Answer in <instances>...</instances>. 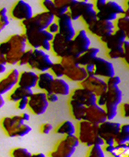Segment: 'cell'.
<instances>
[{"label":"cell","instance_id":"cell-1","mask_svg":"<svg viewBox=\"0 0 129 157\" xmlns=\"http://www.w3.org/2000/svg\"><path fill=\"white\" fill-rule=\"evenodd\" d=\"M27 41L25 35L12 34L7 40L0 43V49L6 57V62L9 65H18V62L22 54L27 50Z\"/></svg>","mask_w":129,"mask_h":157},{"label":"cell","instance_id":"cell-2","mask_svg":"<svg viewBox=\"0 0 129 157\" xmlns=\"http://www.w3.org/2000/svg\"><path fill=\"white\" fill-rule=\"evenodd\" d=\"M123 101V93L118 86L108 87L106 92L97 96L96 104L102 106L106 112L107 120H112L117 116L119 105Z\"/></svg>","mask_w":129,"mask_h":157},{"label":"cell","instance_id":"cell-3","mask_svg":"<svg viewBox=\"0 0 129 157\" xmlns=\"http://www.w3.org/2000/svg\"><path fill=\"white\" fill-rule=\"evenodd\" d=\"M76 136L79 143L90 147L92 145H104L103 140L98 132V125L92 124L87 120H81L77 123Z\"/></svg>","mask_w":129,"mask_h":157},{"label":"cell","instance_id":"cell-4","mask_svg":"<svg viewBox=\"0 0 129 157\" xmlns=\"http://www.w3.org/2000/svg\"><path fill=\"white\" fill-rule=\"evenodd\" d=\"M64 68V78H68V80L74 82H81L84 81L88 76L87 70L85 67H82L78 64L77 57L68 56L66 57L60 58L59 61Z\"/></svg>","mask_w":129,"mask_h":157},{"label":"cell","instance_id":"cell-5","mask_svg":"<svg viewBox=\"0 0 129 157\" xmlns=\"http://www.w3.org/2000/svg\"><path fill=\"white\" fill-rule=\"evenodd\" d=\"M126 41V36L123 32L115 30L110 36L104 39L101 43L107 49V56L110 59H119L123 56V44Z\"/></svg>","mask_w":129,"mask_h":157},{"label":"cell","instance_id":"cell-6","mask_svg":"<svg viewBox=\"0 0 129 157\" xmlns=\"http://www.w3.org/2000/svg\"><path fill=\"white\" fill-rule=\"evenodd\" d=\"M27 44L31 49H42L45 52L51 51V41L53 35L47 30L42 31H27L24 32Z\"/></svg>","mask_w":129,"mask_h":157},{"label":"cell","instance_id":"cell-7","mask_svg":"<svg viewBox=\"0 0 129 157\" xmlns=\"http://www.w3.org/2000/svg\"><path fill=\"white\" fill-rule=\"evenodd\" d=\"M79 144L76 135L64 136L48 153V157H72Z\"/></svg>","mask_w":129,"mask_h":157},{"label":"cell","instance_id":"cell-8","mask_svg":"<svg viewBox=\"0 0 129 157\" xmlns=\"http://www.w3.org/2000/svg\"><path fill=\"white\" fill-rule=\"evenodd\" d=\"M88 75H94L102 78H107L115 75L113 64L102 57L96 56L89 65L85 67Z\"/></svg>","mask_w":129,"mask_h":157},{"label":"cell","instance_id":"cell-9","mask_svg":"<svg viewBox=\"0 0 129 157\" xmlns=\"http://www.w3.org/2000/svg\"><path fill=\"white\" fill-rule=\"evenodd\" d=\"M55 21V17L48 12L42 11L33 15L31 18L21 21V26L24 32L27 31H42L47 30L48 26Z\"/></svg>","mask_w":129,"mask_h":157},{"label":"cell","instance_id":"cell-10","mask_svg":"<svg viewBox=\"0 0 129 157\" xmlns=\"http://www.w3.org/2000/svg\"><path fill=\"white\" fill-rule=\"evenodd\" d=\"M53 63V62L51 60L49 55L45 51L42 49H32L27 66L31 70L45 72V71H49Z\"/></svg>","mask_w":129,"mask_h":157},{"label":"cell","instance_id":"cell-11","mask_svg":"<svg viewBox=\"0 0 129 157\" xmlns=\"http://www.w3.org/2000/svg\"><path fill=\"white\" fill-rule=\"evenodd\" d=\"M123 11L124 9L116 1L107 0L106 3L97 10V18L98 20L114 22L118 17L123 15Z\"/></svg>","mask_w":129,"mask_h":157},{"label":"cell","instance_id":"cell-12","mask_svg":"<svg viewBox=\"0 0 129 157\" xmlns=\"http://www.w3.org/2000/svg\"><path fill=\"white\" fill-rule=\"evenodd\" d=\"M91 42L85 30H79L70 40V56L78 57L90 47Z\"/></svg>","mask_w":129,"mask_h":157},{"label":"cell","instance_id":"cell-13","mask_svg":"<svg viewBox=\"0 0 129 157\" xmlns=\"http://www.w3.org/2000/svg\"><path fill=\"white\" fill-rule=\"evenodd\" d=\"M87 30L90 34L99 38L102 42L104 39L110 36L116 30V28L113 21L97 20L90 25L87 26Z\"/></svg>","mask_w":129,"mask_h":157},{"label":"cell","instance_id":"cell-14","mask_svg":"<svg viewBox=\"0 0 129 157\" xmlns=\"http://www.w3.org/2000/svg\"><path fill=\"white\" fill-rule=\"evenodd\" d=\"M49 106V102L47 100L46 93L37 92L33 93L28 98V109L30 112L35 116L43 115Z\"/></svg>","mask_w":129,"mask_h":157},{"label":"cell","instance_id":"cell-15","mask_svg":"<svg viewBox=\"0 0 129 157\" xmlns=\"http://www.w3.org/2000/svg\"><path fill=\"white\" fill-rule=\"evenodd\" d=\"M121 124L112 120H106L98 125V132L104 144H115L114 139L119 132Z\"/></svg>","mask_w":129,"mask_h":157},{"label":"cell","instance_id":"cell-16","mask_svg":"<svg viewBox=\"0 0 129 157\" xmlns=\"http://www.w3.org/2000/svg\"><path fill=\"white\" fill-rule=\"evenodd\" d=\"M79 87L90 91L96 96H99L105 93L108 88L105 80L94 75H88L84 81L79 82Z\"/></svg>","mask_w":129,"mask_h":157},{"label":"cell","instance_id":"cell-17","mask_svg":"<svg viewBox=\"0 0 129 157\" xmlns=\"http://www.w3.org/2000/svg\"><path fill=\"white\" fill-rule=\"evenodd\" d=\"M51 51L59 58L70 56V40L64 38L59 33L54 34L51 41Z\"/></svg>","mask_w":129,"mask_h":157},{"label":"cell","instance_id":"cell-18","mask_svg":"<svg viewBox=\"0 0 129 157\" xmlns=\"http://www.w3.org/2000/svg\"><path fill=\"white\" fill-rule=\"evenodd\" d=\"M9 15L16 21H23L31 18L33 16V11L31 6L26 0H18L13 4L9 11Z\"/></svg>","mask_w":129,"mask_h":157},{"label":"cell","instance_id":"cell-19","mask_svg":"<svg viewBox=\"0 0 129 157\" xmlns=\"http://www.w3.org/2000/svg\"><path fill=\"white\" fill-rule=\"evenodd\" d=\"M25 122L21 119L20 116L5 117L0 120V127L8 137L15 138L18 129Z\"/></svg>","mask_w":129,"mask_h":157},{"label":"cell","instance_id":"cell-20","mask_svg":"<svg viewBox=\"0 0 129 157\" xmlns=\"http://www.w3.org/2000/svg\"><path fill=\"white\" fill-rule=\"evenodd\" d=\"M55 20H56V22L59 27L58 33L68 40H72L74 38V36L76 35L77 32L74 28L73 21L71 20L69 15L68 13H66V14L56 18Z\"/></svg>","mask_w":129,"mask_h":157},{"label":"cell","instance_id":"cell-21","mask_svg":"<svg viewBox=\"0 0 129 157\" xmlns=\"http://www.w3.org/2000/svg\"><path fill=\"white\" fill-rule=\"evenodd\" d=\"M19 77V70L17 68H12L2 78H0V95H4L11 92L18 85Z\"/></svg>","mask_w":129,"mask_h":157},{"label":"cell","instance_id":"cell-22","mask_svg":"<svg viewBox=\"0 0 129 157\" xmlns=\"http://www.w3.org/2000/svg\"><path fill=\"white\" fill-rule=\"evenodd\" d=\"M69 99L75 100L79 104L85 105L86 107L94 105L97 102V96L90 91L82 87H79L70 92Z\"/></svg>","mask_w":129,"mask_h":157},{"label":"cell","instance_id":"cell-23","mask_svg":"<svg viewBox=\"0 0 129 157\" xmlns=\"http://www.w3.org/2000/svg\"><path fill=\"white\" fill-rule=\"evenodd\" d=\"M84 120H87L95 125H100L101 123L107 120L106 112L102 106L97 104L91 105L86 108Z\"/></svg>","mask_w":129,"mask_h":157},{"label":"cell","instance_id":"cell-24","mask_svg":"<svg viewBox=\"0 0 129 157\" xmlns=\"http://www.w3.org/2000/svg\"><path fill=\"white\" fill-rule=\"evenodd\" d=\"M93 3L90 2L89 0H77L75 3H73L68 10V14L69 15V17L71 18V20L74 21H78L79 20L82 15L91 7H93Z\"/></svg>","mask_w":129,"mask_h":157},{"label":"cell","instance_id":"cell-25","mask_svg":"<svg viewBox=\"0 0 129 157\" xmlns=\"http://www.w3.org/2000/svg\"><path fill=\"white\" fill-rule=\"evenodd\" d=\"M38 74L34 71H22L20 72L18 86L28 89H33L37 85Z\"/></svg>","mask_w":129,"mask_h":157},{"label":"cell","instance_id":"cell-26","mask_svg":"<svg viewBox=\"0 0 129 157\" xmlns=\"http://www.w3.org/2000/svg\"><path fill=\"white\" fill-rule=\"evenodd\" d=\"M50 93H53L58 96H67L70 94V88L68 83L62 78H54Z\"/></svg>","mask_w":129,"mask_h":157},{"label":"cell","instance_id":"cell-27","mask_svg":"<svg viewBox=\"0 0 129 157\" xmlns=\"http://www.w3.org/2000/svg\"><path fill=\"white\" fill-rule=\"evenodd\" d=\"M53 78H54V77L49 71L40 72L38 74V81H37L36 87L42 92H44L46 94L50 93Z\"/></svg>","mask_w":129,"mask_h":157},{"label":"cell","instance_id":"cell-28","mask_svg":"<svg viewBox=\"0 0 129 157\" xmlns=\"http://www.w3.org/2000/svg\"><path fill=\"white\" fill-rule=\"evenodd\" d=\"M68 107L69 112L72 117V118L76 121H81L85 118V113H86V106L79 104V102L69 99L68 100Z\"/></svg>","mask_w":129,"mask_h":157},{"label":"cell","instance_id":"cell-29","mask_svg":"<svg viewBox=\"0 0 129 157\" xmlns=\"http://www.w3.org/2000/svg\"><path fill=\"white\" fill-rule=\"evenodd\" d=\"M32 94H33L32 89H28V88H24V87L17 85L11 92L8 94V100L9 102L17 103L20 99L29 98Z\"/></svg>","mask_w":129,"mask_h":157},{"label":"cell","instance_id":"cell-30","mask_svg":"<svg viewBox=\"0 0 129 157\" xmlns=\"http://www.w3.org/2000/svg\"><path fill=\"white\" fill-rule=\"evenodd\" d=\"M100 53V49L97 47H90L87 51H85L83 54H81L79 56L77 57V61L78 64L82 66V67H86L87 65H89L96 56H98V54Z\"/></svg>","mask_w":129,"mask_h":157},{"label":"cell","instance_id":"cell-31","mask_svg":"<svg viewBox=\"0 0 129 157\" xmlns=\"http://www.w3.org/2000/svg\"><path fill=\"white\" fill-rule=\"evenodd\" d=\"M76 130L77 128L71 121L64 120L61 122L54 128V133L63 136H69V135H76Z\"/></svg>","mask_w":129,"mask_h":157},{"label":"cell","instance_id":"cell-32","mask_svg":"<svg viewBox=\"0 0 129 157\" xmlns=\"http://www.w3.org/2000/svg\"><path fill=\"white\" fill-rule=\"evenodd\" d=\"M129 142V123L122 124L120 126L119 132L117 133L114 143L115 144H123Z\"/></svg>","mask_w":129,"mask_h":157},{"label":"cell","instance_id":"cell-33","mask_svg":"<svg viewBox=\"0 0 129 157\" xmlns=\"http://www.w3.org/2000/svg\"><path fill=\"white\" fill-rule=\"evenodd\" d=\"M40 1H41V5H42V9L44 10V11H48V12L52 13L55 17V19L64 14H66L64 11H62L61 10H59L55 7L53 0H40Z\"/></svg>","mask_w":129,"mask_h":157},{"label":"cell","instance_id":"cell-34","mask_svg":"<svg viewBox=\"0 0 129 157\" xmlns=\"http://www.w3.org/2000/svg\"><path fill=\"white\" fill-rule=\"evenodd\" d=\"M115 28L124 33L126 40L129 41V18L125 16H120L114 21Z\"/></svg>","mask_w":129,"mask_h":157},{"label":"cell","instance_id":"cell-35","mask_svg":"<svg viewBox=\"0 0 129 157\" xmlns=\"http://www.w3.org/2000/svg\"><path fill=\"white\" fill-rule=\"evenodd\" d=\"M112 157H127L129 156V142L123 144H115L112 151L110 153Z\"/></svg>","mask_w":129,"mask_h":157},{"label":"cell","instance_id":"cell-36","mask_svg":"<svg viewBox=\"0 0 129 157\" xmlns=\"http://www.w3.org/2000/svg\"><path fill=\"white\" fill-rule=\"evenodd\" d=\"M85 157H105V152L101 145H92L89 147Z\"/></svg>","mask_w":129,"mask_h":157},{"label":"cell","instance_id":"cell-37","mask_svg":"<svg viewBox=\"0 0 129 157\" xmlns=\"http://www.w3.org/2000/svg\"><path fill=\"white\" fill-rule=\"evenodd\" d=\"M49 72L54 77V78H64V68L63 67V65L60 62H55L53 63V65L51 66Z\"/></svg>","mask_w":129,"mask_h":157},{"label":"cell","instance_id":"cell-38","mask_svg":"<svg viewBox=\"0 0 129 157\" xmlns=\"http://www.w3.org/2000/svg\"><path fill=\"white\" fill-rule=\"evenodd\" d=\"M10 157H31V152H30L26 148L16 147L10 150Z\"/></svg>","mask_w":129,"mask_h":157},{"label":"cell","instance_id":"cell-39","mask_svg":"<svg viewBox=\"0 0 129 157\" xmlns=\"http://www.w3.org/2000/svg\"><path fill=\"white\" fill-rule=\"evenodd\" d=\"M55 7L59 10H61L62 11H64V13H68V10L69 9V7L75 3L77 0H53Z\"/></svg>","mask_w":129,"mask_h":157},{"label":"cell","instance_id":"cell-40","mask_svg":"<svg viewBox=\"0 0 129 157\" xmlns=\"http://www.w3.org/2000/svg\"><path fill=\"white\" fill-rule=\"evenodd\" d=\"M9 24V20L8 17V10L6 8H0V25L2 29H5Z\"/></svg>","mask_w":129,"mask_h":157},{"label":"cell","instance_id":"cell-41","mask_svg":"<svg viewBox=\"0 0 129 157\" xmlns=\"http://www.w3.org/2000/svg\"><path fill=\"white\" fill-rule=\"evenodd\" d=\"M31 131V128L29 125H27L26 123H24V124H22V125L20 127V128L18 129L15 138H21V137H24V136L28 135Z\"/></svg>","mask_w":129,"mask_h":157},{"label":"cell","instance_id":"cell-42","mask_svg":"<svg viewBox=\"0 0 129 157\" xmlns=\"http://www.w3.org/2000/svg\"><path fill=\"white\" fill-rule=\"evenodd\" d=\"M31 52H32V49H27L23 54L22 56H20L19 62H18V66L21 67V66H25L28 64V61L31 57Z\"/></svg>","mask_w":129,"mask_h":157},{"label":"cell","instance_id":"cell-43","mask_svg":"<svg viewBox=\"0 0 129 157\" xmlns=\"http://www.w3.org/2000/svg\"><path fill=\"white\" fill-rule=\"evenodd\" d=\"M106 84L108 87H112V86H118L121 82V78L119 76L113 75L112 77H109L106 78Z\"/></svg>","mask_w":129,"mask_h":157},{"label":"cell","instance_id":"cell-44","mask_svg":"<svg viewBox=\"0 0 129 157\" xmlns=\"http://www.w3.org/2000/svg\"><path fill=\"white\" fill-rule=\"evenodd\" d=\"M120 114L123 118L129 119V102L127 103H123L120 105Z\"/></svg>","mask_w":129,"mask_h":157},{"label":"cell","instance_id":"cell-45","mask_svg":"<svg viewBox=\"0 0 129 157\" xmlns=\"http://www.w3.org/2000/svg\"><path fill=\"white\" fill-rule=\"evenodd\" d=\"M125 65L129 67V41L126 40L123 44V56L122 58Z\"/></svg>","mask_w":129,"mask_h":157},{"label":"cell","instance_id":"cell-46","mask_svg":"<svg viewBox=\"0 0 129 157\" xmlns=\"http://www.w3.org/2000/svg\"><path fill=\"white\" fill-rule=\"evenodd\" d=\"M52 129H53V126L50 123H43L40 127V132L43 135L49 134L52 131Z\"/></svg>","mask_w":129,"mask_h":157},{"label":"cell","instance_id":"cell-47","mask_svg":"<svg viewBox=\"0 0 129 157\" xmlns=\"http://www.w3.org/2000/svg\"><path fill=\"white\" fill-rule=\"evenodd\" d=\"M16 107L20 111H23L24 109L28 108V98H23L19 100L16 103Z\"/></svg>","mask_w":129,"mask_h":157},{"label":"cell","instance_id":"cell-48","mask_svg":"<svg viewBox=\"0 0 129 157\" xmlns=\"http://www.w3.org/2000/svg\"><path fill=\"white\" fill-rule=\"evenodd\" d=\"M47 31H48L50 33H52L53 35H54V34L58 33V32H59V27H58L57 22H56L55 21H54L53 22H52V23L48 26Z\"/></svg>","mask_w":129,"mask_h":157},{"label":"cell","instance_id":"cell-49","mask_svg":"<svg viewBox=\"0 0 129 157\" xmlns=\"http://www.w3.org/2000/svg\"><path fill=\"white\" fill-rule=\"evenodd\" d=\"M91 1L93 2L94 8H95L96 11H97V10H99L106 3L107 0H91Z\"/></svg>","mask_w":129,"mask_h":157},{"label":"cell","instance_id":"cell-50","mask_svg":"<svg viewBox=\"0 0 129 157\" xmlns=\"http://www.w3.org/2000/svg\"><path fill=\"white\" fill-rule=\"evenodd\" d=\"M46 96H47V100L49 103H55L58 101V95L53 93H47Z\"/></svg>","mask_w":129,"mask_h":157},{"label":"cell","instance_id":"cell-51","mask_svg":"<svg viewBox=\"0 0 129 157\" xmlns=\"http://www.w3.org/2000/svg\"><path fill=\"white\" fill-rule=\"evenodd\" d=\"M114 145L115 144H104V145H102V148H103L104 152H107V153L110 154L112 151V150L114 148Z\"/></svg>","mask_w":129,"mask_h":157},{"label":"cell","instance_id":"cell-52","mask_svg":"<svg viewBox=\"0 0 129 157\" xmlns=\"http://www.w3.org/2000/svg\"><path fill=\"white\" fill-rule=\"evenodd\" d=\"M123 9H124V11H123V16H125V17L129 18V0H126L125 8H123Z\"/></svg>","mask_w":129,"mask_h":157},{"label":"cell","instance_id":"cell-53","mask_svg":"<svg viewBox=\"0 0 129 157\" xmlns=\"http://www.w3.org/2000/svg\"><path fill=\"white\" fill-rule=\"evenodd\" d=\"M20 117H21V119H22L24 122H27V121L30 120V115H29L28 113L23 112V113H21V114L20 115Z\"/></svg>","mask_w":129,"mask_h":157},{"label":"cell","instance_id":"cell-54","mask_svg":"<svg viewBox=\"0 0 129 157\" xmlns=\"http://www.w3.org/2000/svg\"><path fill=\"white\" fill-rule=\"evenodd\" d=\"M0 64L5 65V66H6V64H7V62H6V57H5V56H4V54L2 53L1 49H0Z\"/></svg>","mask_w":129,"mask_h":157},{"label":"cell","instance_id":"cell-55","mask_svg":"<svg viewBox=\"0 0 129 157\" xmlns=\"http://www.w3.org/2000/svg\"><path fill=\"white\" fill-rule=\"evenodd\" d=\"M31 157H47V156L42 152H37V153L31 154Z\"/></svg>","mask_w":129,"mask_h":157},{"label":"cell","instance_id":"cell-56","mask_svg":"<svg viewBox=\"0 0 129 157\" xmlns=\"http://www.w3.org/2000/svg\"><path fill=\"white\" fill-rule=\"evenodd\" d=\"M5 105V99L3 95H0V108H2Z\"/></svg>","mask_w":129,"mask_h":157},{"label":"cell","instance_id":"cell-57","mask_svg":"<svg viewBox=\"0 0 129 157\" xmlns=\"http://www.w3.org/2000/svg\"><path fill=\"white\" fill-rule=\"evenodd\" d=\"M4 71H6V66L0 64V73H3Z\"/></svg>","mask_w":129,"mask_h":157},{"label":"cell","instance_id":"cell-58","mask_svg":"<svg viewBox=\"0 0 129 157\" xmlns=\"http://www.w3.org/2000/svg\"><path fill=\"white\" fill-rule=\"evenodd\" d=\"M2 30H3V29H2V27H1V25H0V33H1V32H2Z\"/></svg>","mask_w":129,"mask_h":157},{"label":"cell","instance_id":"cell-59","mask_svg":"<svg viewBox=\"0 0 129 157\" xmlns=\"http://www.w3.org/2000/svg\"><path fill=\"white\" fill-rule=\"evenodd\" d=\"M112 1H116V0H112Z\"/></svg>","mask_w":129,"mask_h":157},{"label":"cell","instance_id":"cell-60","mask_svg":"<svg viewBox=\"0 0 129 157\" xmlns=\"http://www.w3.org/2000/svg\"><path fill=\"white\" fill-rule=\"evenodd\" d=\"M26 1H29V0H26Z\"/></svg>","mask_w":129,"mask_h":157},{"label":"cell","instance_id":"cell-61","mask_svg":"<svg viewBox=\"0 0 129 157\" xmlns=\"http://www.w3.org/2000/svg\"><path fill=\"white\" fill-rule=\"evenodd\" d=\"M127 157H129V156H127Z\"/></svg>","mask_w":129,"mask_h":157}]
</instances>
